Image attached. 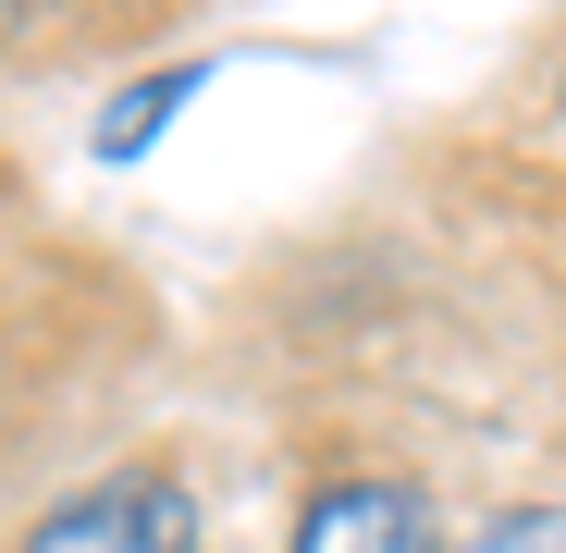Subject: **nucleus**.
Returning a JSON list of instances; mask_svg holds the SVG:
<instances>
[{
  "label": "nucleus",
  "mask_w": 566,
  "mask_h": 553,
  "mask_svg": "<svg viewBox=\"0 0 566 553\" xmlns=\"http://www.w3.org/2000/svg\"><path fill=\"white\" fill-rule=\"evenodd\" d=\"M25 553H210V529H198V492H185V480L124 468V480L62 492V504L25 529Z\"/></svg>",
  "instance_id": "1"
},
{
  "label": "nucleus",
  "mask_w": 566,
  "mask_h": 553,
  "mask_svg": "<svg viewBox=\"0 0 566 553\" xmlns=\"http://www.w3.org/2000/svg\"><path fill=\"white\" fill-rule=\"evenodd\" d=\"M296 553H443V529L407 480H333V492H308Z\"/></svg>",
  "instance_id": "2"
},
{
  "label": "nucleus",
  "mask_w": 566,
  "mask_h": 553,
  "mask_svg": "<svg viewBox=\"0 0 566 553\" xmlns=\"http://www.w3.org/2000/svg\"><path fill=\"white\" fill-rule=\"evenodd\" d=\"M185 86H198V74H148V86H136V111H124V124H99V148H112V160H136V148L160 136V111L185 99Z\"/></svg>",
  "instance_id": "3"
},
{
  "label": "nucleus",
  "mask_w": 566,
  "mask_h": 553,
  "mask_svg": "<svg viewBox=\"0 0 566 553\" xmlns=\"http://www.w3.org/2000/svg\"><path fill=\"white\" fill-rule=\"evenodd\" d=\"M468 553H566V517H554V504H530V517H493Z\"/></svg>",
  "instance_id": "4"
},
{
  "label": "nucleus",
  "mask_w": 566,
  "mask_h": 553,
  "mask_svg": "<svg viewBox=\"0 0 566 553\" xmlns=\"http://www.w3.org/2000/svg\"><path fill=\"white\" fill-rule=\"evenodd\" d=\"M0 25H13V0H0Z\"/></svg>",
  "instance_id": "5"
}]
</instances>
